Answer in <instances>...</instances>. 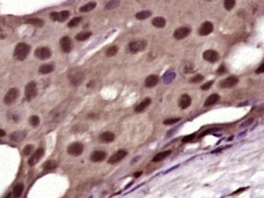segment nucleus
Here are the masks:
<instances>
[{"instance_id":"obj_3","label":"nucleus","mask_w":264,"mask_h":198,"mask_svg":"<svg viewBox=\"0 0 264 198\" xmlns=\"http://www.w3.org/2000/svg\"><path fill=\"white\" fill-rule=\"evenodd\" d=\"M37 93H38L37 84L34 81L29 82L25 87V97L27 99V101L30 102L31 100H33L37 96Z\"/></svg>"},{"instance_id":"obj_45","label":"nucleus","mask_w":264,"mask_h":198,"mask_svg":"<svg viewBox=\"0 0 264 198\" xmlns=\"http://www.w3.org/2000/svg\"><path fill=\"white\" fill-rule=\"evenodd\" d=\"M142 174H143L142 171H137V172H135V173L134 174V178H138V177H140Z\"/></svg>"},{"instance_id":"obj_32","label":"nucleus","mask_w":264,"mask_h":198,"mask_svg":"<svg viewBox=\"0 0 264 198\" xmlns=\"http://www.w3.org/2000/svg\"><path fill=\"white\" fill-rule=\"evenodd\" d=\"M118 46H116V45H113V46H111V47H109L108 49H107V51H106V56H108V57H112V56H114L117 53H118Z\"/></svg>"},{"instance_id":"obj_26","label":"nucleus","mask_w":264,"mask_h":198,"mask_svg":"<svg viewBox=\"0 0 264 198\" xmlns=\"http://www.w3.org/2000/svg\"><path fill=\"white\" fill-rule=\"evenodd\" d=\"M69 16H70V12L67 11V10H63L61 12H57V14H56V21L64 22L69 18Z\"/></svg>"},{"instance_id":"obj_18","label":"nucleus","mask_w":264,"mask_h":198,"mask_svg":"<svg viewBox=\"0 0 264 198\" xmlns=\"http://www.w3.org/2000/svg\"><path fill=\"white\" fill-rule=\"evenodd\" d=\"M191 104V98L190 95L188 94H183L181 95V97L180 98V101H179V106L181 109H187L188 107H190Z\"/></svg>"},{"instance_id":"obj_10","label":"nucleus","mask_w":264,"mask_h":198,"mask_svg":"<svg viewBox=\"0 0 264 198\" xmlns=\"http://www.w3.org/2000/svg\"><path fill=\"white\" fill-rule=\"evenodd\" d=\"M214 31V25L212 22L210 21H205L203 22L201 27L199 28L198 30V33L199 35L201 36H206V35H209L210 33H212Z\"/></svg>"},{"instance_id":"obj_13","label":"nucleus","mask_w":264,"mask_h":198,"mask_svg":"<svg viewBox=\"0 0 264 198\" xmlns=\"http://www.w3.org/2000/svg\"><path fill=\"white\" fill-rule=\"evenodd\" d=\"M43 155H44V149H43V148H38V149L34 152V154L32 155V157L29 160V161H28L29 165L30 166L36 165L40 161V160L43 157Z\"/></svg>"},{"instance_id":"obj_29","label":"nucleus","mask_w":264,"mask_h":198,"mask_svg":"<svg viewBox=\"0 0 264 198\" xmlns=\"http://www.w3.org/2000/svg\"><path fill=\"white\" fill-rule=\"evenodd\" d=\"M152 15V12L149 11V10H143V11H140L138 13L135 14V18L139 20H146L147 18H149L150 16Z\"/></svg>"},{"instance_id":"obj_38","label":"nucleus","mask_w":264,"mask_h":198,"mask_svg":"<svg viewBox=\"0 0 264 198\" xmlns=\"http://www.w3.org/2000/svg\"><path fill=\"white\" fill-rule=\"evenodd\" d=\"M180 121V118H171V119H167L164 121V124L165 125H171V124H174L176 123H179Z\"/></svg>"},{"instance_id":"obj_17","label":"nucleus","mask_w":264,"mask_h":198,"mask_svg":"<svg viewBox=\"0 0 264 198\" xmlns=\"http://www.w3.org/2000/svg\"><path fill=\"white\" fill-rule=\"evenodd\" d=\"M98 139L101 143H112L115 139V135L110 131H106L99 135Z\"/></svg>"},{"instance_id":"obj_37","label":"nucleus","mask_w":264,"mask_h":198,"mask_svg":"<svg viewBox=\"0 0 264 198\" xmlns=\"http://www.w3.org/2000/svg\"><path fill=\"white\" fill-rule=\"evenodd\" d=\"M204 79V77L202 75H196L193 77H191L190 79V83H200L201 81H202Z\"/></svg>"},{"instance_id":"obj_25","label":"nucleus","mask_w":264,"mask_h":198,"mask_svg":"<svg viewBox=\"0 0 264 198\" xmlns=\"http://www.w3.org/2000/svg\"><path fill=\"white\" fill-rule=\"evenodd\" d=\"M26 23L30 24L32 26L38 27V28H41L44 25V21L41 19H38V18H32V19H29L26 20Z\"/></svg>"},{"instance_id":"obj_23","label":"nucleus","mask_w":264,"mask_h":198,"mask_svg":"<svg viewBox=\"0 0 264 198\" xmlns=\"http://www.w3.org/2000/svg\"><path fill=\"white\" fill-rule=\"evenodd\" d=\"M54 70H55V66L52 64H44L39 67V72L41 74H43V75L52 73Z\"/></svg>"},{"instance_id":"obj_7","label":"nucleus","mask_w":264,"mask_h":198,"mask_svg":"<svg viewBox=\"0 0 264 198\" xmlns=\"http://www.w3.org/2000/svg\"><path fill=\"white\" fill-rule=\"evenodd\" d=\"M34 55L37 58L41 60H46L52 56V51L48 47H39L35 50Z\"/></svg>"},{"instance_id":"obj_34","label":"nucleus","mask_w":264,"mask_h":198,"mask_svg":"<svg viewBox=\"0 0 264 198\" xmlns=\"http://www.w3.org/2000/svg\"><path fill=\"white\" fill-rule=\"evenodd\" d=\"M29 123H30V124L32 127H37V126H39L41 121H40V118H39L37 115H32V116L30 117Z\"/></svg>"},{"instance_id":"obj_21","label":"nucleus","mask_w":264,"mask_h":198,"mask_svg":"<svg viewBox=\"0 0 264 198\" xmlns=\"http://www.w3.org/2000/svg\"><path fill=\"white\" fill-rule=\"evenodd\" d=\"M150 103H151V99H150V98H145L141 103H139V104L134 108V112H135L136 113H143V112L150 105Z\"/></svg>"},{"instance_id":"obj_19","label":"nucleus","mask_w":264,"mask_h":198,"mask_svg":"<svg viewBox=\"0 0 264 198\" xmlns=\"http://www.w3.org/2000/svg\"><path fill=\"white\" fill-rule=\"evenodd\" d=\"M158 80H159V77H158V76L156 75H150L148 76L145 80H144V86L146 88H153L155 87L157 83H158Z\"/></svg>"},{"instance_id":"obj_24","label":"nucleus","mask_w":264,"mask_h":198,"mask_svg":"<svg viewBox=\"0 0 264 198\" xmlns=\"http://www.w3.org/2000/svg\"><path fill=\"white\" fill-rule=\"evenodd\" d=\"M152 24L155 28H164L166 26V20L163 17H156L152 20Z\"/></svg>"},{"instance_id":"obj_6","label":"nucleus","mask_w":264,"mask_h":198,"mask_svg":"<svg viewBox=\"0 0 264 198\" xmlns=\"http://www.w3.org/2000/svg\"><path fill=\"white\" fill-rule=\"evenodd\" d=\"M19 94H20V92H19V89H18V88H10V89L7 92L5 98H4V103H5V104L10 105V104L14 103L16 102V100L18 99V97H19Z\"/></svg>"},{"instance_id":"obj_4","label":"nucleus","mask_w":264,"mask_h":198,"mask_svg":"<svg viewBox=\"0 0 264 198\" xmlns=\"http://www.w3.org/2000/svg\"><path fill=\"white\" fill-rule=\"evenodd\" d=\"M147 45V41L144 40H141V41H131L129 43V51L132 54H136L139 52L144 51V49L146 48Z\"/></svg>"},{"instance_id":"obj_31","label":"nucleus","mask_w":264,"mask_h":198,"mask_svg":"<svg viewBox=\"0 0 264 198\" xmlns=\"http://www.w3.org/2000/svg\"><path fill=\"white\" fill-rule=\"evenodd\" d=\"M43 169L47 170V171H51V170H55L57 168V163L54 160H47L46 162H44L43 164Z\"/></svg>"},{"instance_id":"obj_12","label":"nucleus","mask_w":264,"mask_h":198,"mask_svg":"<svg viewBox=\"0 0 264 198\" xmlns=\"http://www.w3.org/2000/svg\"><path fill=\"white\" fill-rule=\"evenodd\" d=\"M191 31V30L189 27H180L174 31L173 37L176 40H182V39L186 38L187 36H189Z\"/></svg>"},{"instance_id":"obj_44","label":"nucleus","mask_w":264,"mask_h":198,"mask_svg":"<svg viewBox=\"0 0 264 198\" xmlns=\"http://www.w3.org/2000/svg\"><path fill=\"white\" fill-rule=\"evenodd\" d=\"M263 71H264V64L262 63L260 65V67L256 70V74H261V73H263Z\"/></svg>"},{"instance_id":"obj_40","label":"nucleus","mask_w":264,"mask_h":198,"mask_svg":"<svg viewBox=\"0 0 264 198\" xmlns=\"http://www.w3.org/2000/svg\"><path fill=\"white\" fill-rule=\"evenodd\" d=\"M214 82H215V80H210V81H208L207 83L203 84V85L201 87V89H202V90H208L211 87H212V85L214 84Z\"/></svg>"},{"instance_id":"obj_14","label":"nucleus","mask_w":264,"mask_h":198,"mask_svg":"<svg viewBox=\"0 0 264 198\" xmlns=\"http://www.w3.org/2000/svg\"><path fill=\"white\" fill-rule=\"evenodd\" d=\"M60 46H61V49L62 51L66 54L71 52L72 50V41H71V39L67 36H65L63 38H61L60 40Z\"/></svg>"},{"instance_id":"obj_43","label":"nucleus","mask_w":264,"mask_h":198,"mask_svg":"<svg viewBox=\"0 0 264 198\" xmlns=\"http://www.w3.org/2000/svg\"><path fill=\"white\" fill-rule=\"evenodd\" d=\"M254 121V119L253 118H250V119H248V120H247L244 124H241V127H246V126H248V125H250L251 124H252V122Z\"/></svg>"},{"instance_id":"obj_27","label":"nucleus","mask_w":264,"mask_h":198,"mask_svg":"<svg viewBox=\"0 0 264 198\" xmlns=\"http://www.w3.org/2000/svg\"><path fill=\"white\" fill-rule=\"evenodd\" d=\"M96 7H97V3H96V2H89V3L82 6V7L79 9V11H80V12H83V13L89 12V11L93 10Z\"/></svg>"},{"instance_id":"obj_5","label":"nucleus","mask_w":264,"mask_h":198,"mask_svg":"<svg viewBox=\"0 0 264 198\" xmlns=\"http://www.w3.org/2000/svg\"><path fill=\"white\" fill-rule=\"evenodd\" d=\"M84 151V145L80 142H75L67 146V153L69 155L77 157L80 156Z\"/></svg>"},{"instance_id":"obj_1","label":"nucleus","mask_w":264,"mask_h":198,"mask_svg":"<svg viewBox=\"0 0 264 198\" xmlns=\"http://www.w3.org/2000/svg\"><path fill=\"white\" fill-rule=\"evenodd\" d=\"M30 52V46L25 42H20L17 44L15 51H14V57L17 60L23 61L25 60Z\"/></svg>"},{"instance_id":"obj_15","label":"nucleus","mask_w":264,"mask_h":198,"mask_svg":"<svg viewBox=\"0 0 264 198\" xmlns=\"http://www.w3.org/2000/svg\"><path fill=\"white\" fill-rule=\"evenodd\" d=\"M107 157V153L103 150H95L90 155V160L93 162H100L103 161Z\"/></svg>"},{"instance_id":"obj_41","label":"nucleus","mask_w":264,"mask_h":198,"mask_svg":"<svg viewBox=\"0 0 264 198\" xmlns=\"http://www.w3.org/2000/svg\"><path fill=\"white\" fill-rule=\"evenodd\" d=\"M227 68H226V66L224 65V64H222L220 67H219V68L217 69V71H216V74L217 75H224L225 73H227Z\"/></svg>"},{"instance_id":"obj_11","label":"nucleus","mask_w":264,"mask_h":198,"mask_svg":"<svg viewBox=\"0 0 264 198\" xmlns=\"http://www.w3.org/2000/svg\"><path fill=\"white\" fill-rule=\"evenodd\" d=\"M128 152L124 149H120L117 152H115L112 156H111V158L108 160V163L109 164H115L119 161H121L122 160H123L126 156H127Z\"/></svg>"},{"instance_id":"obj_8","label":"nucleus","mask_w":264,"mask_h":198,"mask_svg":"<svg viewBox=\"0 0 264 198\" xmlns=\"http://www.w3.org/2000/svg\"><path fill=\"white\" fill-rule=\"evenodd\" d=\"M239 79L236 76H229L228 77L221 80L219 82V87L222 88H233L234 86H236L238 83Z\"/></svg>"},{"instance_id":"obj_30","label":"nucleus","mask_w":264,"mask_h":198,"mask_svg":"<svg viewBox=\"0 0 264 198\" xmlns=\"http://www.w3.org/2000/svg\"><path fill=\"white\" fill-rule=\"evenodd\" d=\"M91 34H92L91 31H82V32H79L78 34H77L76 39L79 41H83L87 40L91 36Z\"/></svg>"},{"instance_id":"obj_28","label":"nucleus","mask_w":264,"mask_h":198,"mask_svg":"<svg viewBox=\"0 0 264 198\" xmlns=\"http://www.w3.org/2000/svg\"><path fill=\"white\" fill-rule=\"evenodd\" d=\"M24 190V185L22 183H18L14 188H13V193L12 195L13 197H20Z\"/></svg>"},{"instance_id":"obj_39","label":"nucleus","mask_w":264,"mask_h":198,"mask_svg":"<svg viewBox=\"0 0 264 198\" xmlns=\"http://www.w3.org/2000/svg\"><path fill=\"white\" fill-rule=\"evenodd\" d=\"M32 150H33V146L32 145H27L23 149V155L28 156L32 152Z\"/></svg>"},{"instance_id":"obj_2","label":"nucleus","mask_w":264,"mask_h":198,"mask_svg":"<svg viewBox=\"0 0 264 198\" xmlns=\"http://www.w3.org/2000/svg\"><path fill=\"white\" fill-rule=\"evenodd\" d=\"M69 80L73 86H79L84 80V73L78 69H72L69 72Z\"/></svg>"},{"instance_id":"obj_35","label":"nucleus","mask_w":264,"mask_h":198,"mask_svg":"<svg viewBox=\"0 0 264 198\" xmlns=\"http://www.w3.org/2000/svg\"><path fill=\"white\" fill-rule=\"evenodd\" d=\"M120 4V1L119 0H112V1L108 2L107 5L105 6V9H108V10H111V9H113L115 8H117Z\"/></svg>"},{"instance_id":"obj_46","label":"nucleus","mask_w":264,"mask_h":198,"mask_svg":"<svg viewBox=\"0 0 264 198\" xmlns=\"http://www.w3.org/2000/svg\"><path fill=\"white\" fill-rule=\"evenodd\" d=\"M246 189H247V188H240V189H239V190H238V191H236V192H234V193H234V194H237V193H241V192H243V191H245V190H246Z\"/></svg>"},{"instance_id":"obj_16","label":"nucleus","mask_w":264,"mask_h":198,"mask_svg":"<svg viewBox=\"0 0 264 198\" xmlns=\"http://www.w3.org/2000/svg\"><path fill=\"white\" fill-rule=\"evenodd\" d=\"M26 135H27V132L25 130H20V131H16V132L12 133L10 135L9 138H10V140L19 143V142L23 141L25 139Z\"/></svg>"},{"instance_id":"obj_22","label":"nucleus","mask_w":264,"mask_h":198,"mask_svg":"<svg viewBox=\"0 0 264 198\" xmlns=\"http://www.w3.org/2000/svg\"><path fill=\"white\" fill-rule=\"evenodd\" d=\"M171 150H167V151H163V152H159L158 154H156L153 159L152 161L153 162H159L163 160H165L166 158H168L170 154H171Z\"/></svg>"},{"instance_id":"obj_20","label":"nucleus","mask_w":264,"mask_h":198,"mask_svg":"<svg viewBox=\"0 0 264 198\" xmlns=\"http://www.w3.org/2000/svg\"><path fill=\"white\" fill-rule=\"evenodd\" d=\"M218 101H220V96L216 93L210 95L204 102V106L205 107H210L214 104H216V103H218Z\"/></svg>"},{"instance_id":"obj_47","label":"nucleus","mask_w":264,"mask_h":198,"mask_svg":"<svg viewBox=\"0 0 264 198\" xmlns=\"http://www.w3.org/2000/svg\"><path fill=\"white\" fill-rule=\"evenodd\" d=\"M5 135H6V132L4 130H2V129H0V137L5 136Z\"/></svg>"},{"instance_id":"obj_36","label":"nucleus","mask_w":264,"mask_h":198,"mask_svg":"<svg viewBox=\"0 0 264 198\" xmlns=\"http://www.w3.org/2000/svg\"><path fill=\"white\" fill-rule=\"evenodd\" d=\"M236 5V0H224V7L227 10H231Z\"/></svg>"},{"instance_id":"obj_9","label":"nucleus","mask_w":264,"mask_h":198,"mask_svg":"<svg viewBox=\"0 0 264 198\" xmlns=\"http://www.w3.org/2000/svg\"><path fill=\"white\" fill-rule=\"evenodd\" d=\"M202 57L205 61H207L209 63H216L219 59V54L216 51L210 49V50H206L203 53Z\"/></svg>"},{"instance_id":"obj_33","label":"nucleus","mask_w":264,"mask_h":198,"mask_svg":"<svg viewBox=\"0 0 264 198\" xmlns=\"http://www.w3.org/2000/svg\"><path fill=\"white\" fill-rule=\"evenodd\" d=\"M81 21H82V18H81V17H76V18L72 19V20L68 22L67 26H68V28H75V27L78 26V24H79Z\"/></svg>"},{"instance_id":"obj_42","label":"nucleus","mask_w":264,"mask_h":198,"mask_svg":"<svg viewBox=\"0 0 264 198\" xmlns=\"http://www.w3.org/2000/svg\"><path fill=\"white\" fill-rule=\"evenodd\" d=\"M194 136H195V134H192V135H187V136H185V137H183V138H182V142H183V143H187V142H190V141H191V140L194 138Z\"/></svg>"}]
</instances>
